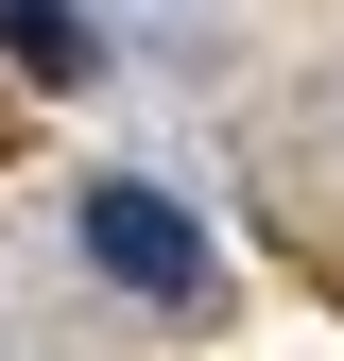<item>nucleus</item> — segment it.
<instances>
[{"label":"nucleus","mask_w":344,"mask_h":361,"mask_svg":"<svg viewBox=\"0 0 344 361\" xmlns=\"http://www.w3.org/2000/svg\"><path fill=\"white\" fill-rule=\"evenodd\" d=\"M86 258H104L121 293H155V310H190V293H207L190 207H172V190H138V172H104V190H86Z\"/></svg>","instance_id":"nucleus-1"},{"label":"nucleus","mask_w":344,"mask_h":361,"mask_svg":"<svg viewBox=\"0 0 344 361\" xmlns=\"http://www.w3.org/2000/svg\"><path fill=\"white\" fill-rule=\"evenodd\" d=\"M0 52L35 86H104V18H86V0H0Z\"/></svg>","instance_id":"nucleus-2"}]
</instances>
